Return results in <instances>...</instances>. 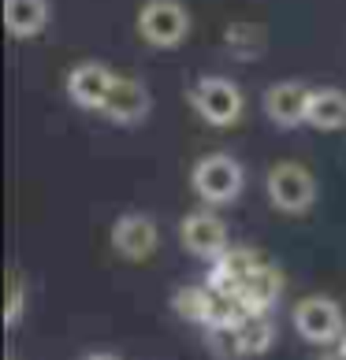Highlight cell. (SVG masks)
Returning a JSON list of instances; mask_svg holds the SVG:
<instances>
[{"mask_svg": "<svg viewBox=\"0 0 346 360\" xmlns=\"http://www.w3.org/2000/svg\"><path fill=\"white\" fill-rule=\"evenodd\" d=\"M153 108V97L149 89H145L138 78H116V86L109 93V101H104V115L112 119V123H123V127H135L142 123L145 115Z\"/></svg>", "mask_w": 346, "mask_h": 360, "instance_id": "obj_7", "label": "cell"}, {"mask_svg": "<svg viewBox=\"0 0 346 360\" xmlns=\"http://www.w3.org/2000/svg\"><path fill=\"white\" fill-rule=\"evenodd\" d=\"M112 245L119 257L127 260H145L156 249V223L142 212H130V216H119L112 226Z\"/></svg>", "mask_w": 346, "mask_h": 360, "instance_id": "obj_9", "label": "cell"}, {"mask_svg": "<svg viewBox=\"0 0 346 360\" xmlns=\"http://www.w3.org/2000/svg\"><path fill=\"white\" fill-rule=\"evenodd\" d=\"M183 245L202 260H216L228 252V226H223L220 216H212L205 208L190 212V216L183 219Z\"/></svg>", "mask_w": 346, "mask_h": 360, "instance_id": "obj_6", "label": "cell"}, {"mask_svg": "<svg viewBox=\"0 0 346 360\" xmlns=\"http://www.w3.org/2000/svg\"><path fill=\"white\" fill-rule=\"evenodd\" d=\"M264 108H268V119L276 127H298L309 112V89L302 82H276L264 93Z\"/></svg>", "mask_w": 346, "mask_h": 360, "instance_id": "obj_10", "label": "cell"}, {"mask_svg": "<svg viewBox=\"0 0 346 360\" xmlns=\"http://www.w3.org/2000/svg\"><path fill=\"white\" fill-rule=\"evenodd\" d=\"M4 22L11 37H34L49 22V4L45 0H4Z\"/></svg>", "mask_w": 346, "mask_h": 360, "instance_id": "obj_12", "label": "cell"}, {"mask_svg": "<svg viewBox=\"0 0 346 360\" xmlns=\"http://www.w3.org/2000/svg\"><path fill=\"white\" fill-rule=\"evenodd\" d=\"M268 197L279 212L302 216V212H309L313 201H316V179L309 175V167L283 160V164H276L268 171Z\"/></svg>", "mask_w": 346, "mask_h": 360, "instance_id": "obj_2", "label": "cell"}, {"mask_svg": "<svg viewBox=\"0 0 346 360\" xmlns=\"http://www.w3.org/2000/svg\"><path fill=\"white\" fill-rule=\"evenodd\" d=\"M305 123L313 130H342L346 127V93L342 89H313Z\"/></svg>", "mask_w": 346, "mask_h": 360, "instance_id": "obj_11", "label": "cell"}, {"mask_svg": "<svg viewBox=\"0 0 346 360\" xmlns=\"http://www.w3.org/2000/svg\"><path fill=\"white\" fill-rule=\"evenodd\" d=\"M342 345H346V342H342Z\"/></svg>", "mask_w": 346, "mask_h": 360, "instance_id": "obj_18", "label": "cell"}, {"mask_svg": "<svg viewBox=\"0 0 346 360\" xmlns=\"http://www.w3.org/2000/svg\"><path fill=\"white\" fill-rule=\"evenodd\" d=\"M295 327L305 342L328 345L342 338V309L331 297H305L295 309Z\"/></svg>", "mask_w": 346, "mask_h": 360, "instance_id": "obj_5", "label": "cell"}, {"mask_svg": "<svg viewBox=\"0 0 346 360\" xmlns=\"http://www.w3.org/2000/svg\"><path fill=\"white\" fill-rule=\"evenodd\" d=\"M112 86H116V75L104 63H78L68 75V97L78 108H104Z\"/></svg>", "mask_w": 346, "mask_h": 360, "instance_id": "obj_8", "label": "cell"}, {"mask_svg": "<svg viewBox=\"0 0 346 360\" xmlns=\"http://www.w3.org/2000/svg\"><path fill=\"white\" fill-rule=\"evenodd\" d=\"M194 193L202 197L205 205H223V201H235L238 190H242V167L235 164L231 156H202L194 164Z\"/></svg>", "mask_w": 346, "mask_h": 360, "instance_id": "obj_3", "label": "cell"}, {"mask_svg": "<svg viewBox=\"0 0 346 360\" xmlns=\"http://www.w3.org/2000/svg\"><path fill=\"white\" fill-rule=\"evenodd\" d=\"M86 360H119V356H112V353H93V356H86Z\"/></svg>", "mask_w": 346, "mask_h": 360, "instance_id": "obj_17", "label": "cell"}, {"mask_svg": "<svg viewBox=\"0 0 346 360\" xmlns=\"http://www.w3.org/2000/svg\"><path fill=\"white\" fill-rule=\"evenodd\" d=\"M197 115L212 127H231L242 115V89L231 78H202L190 93Z\"/></svg>", "mask_w": 346, "mask_h": 360, "instance_id": "obj_4", "label": "cell"}, {"mask_svg": "<svg viewBox=\"0 0 346 360\" xmlns=\"http://www.w3.org/2000/svg\"><path fill=\"white\" fill-rule=\"evenodd\" d=\"M175 312H183L186 319H212V293L209 290H183L175 293Z\"/></svg>", "mask_w": 346, "mask_h": 360, "instance_id": "obj_13", "label": "cell"}, {"mask_svg": "<svg viewBox=\"0 0 346 360\" xmlns=\"http://www.w3.org/2000/svg\"><path fill=\"white\" fill-rule=\"evenodd\" d=\"M19 312H23V278L19 271L8 275V327L19 323Z\"/></svg>", "mask_w": 346, "mask_h": 360, "instance_id": "obj_15", "label": "cell"}, {"mask_svg": "<svg viewBox=\"0 0 346 360\" xmlns=\"http://www.w3.org/2000/svg\"><path fill=\"white\" fill-rule=\"evenodd\" d=\"M321 360H346V345H342V349H335V353H324Z\"/></svg>", "mask_w": 346, "mask_h": 360, "instance_id": "obj_16", "label": "cell"}, {"mask_svg": "<svg viewBox=\"0 0 346 360\" xmlns=\"http://www.w3.org/2000/svg\"><path fill=\"white\" fill-rule=\"evenodd\" d=\"M238 335H242L246 356H254V353L264 349V345H272V323H264V319H249V323H238Z\"/></svg>", "mask_w": 346, "mask_h": 360, "instance_id": "obj_14", "label": "cell"}, {"mask_svg": "<svg viewBox=\"0 0 346 360\" xmlns=\"http://www.w3.org/2000/svg\"><path fill=\"white\" fill-rule=\"evenodd\" d=\"M138 34L156 49H175L190 34V11L179 0H149L138 11Z\"/></svg>", "mask_w": 346, "mask_h": 360, "instance_id": "obj_1", "label": "cell"}]
</instances>
